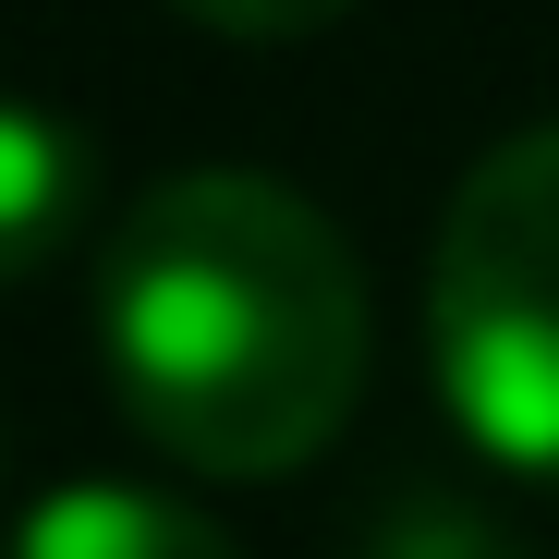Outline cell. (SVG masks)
Returning <instances> with one entry per match:
<instances>
[{"label": "cell", "instance_id": "cell-1", "mask_svg": "<svg viewBox=\"0 0 559 559\" xmlns=\"http://www.w3.org/2000/svg\"><path fill=\"white\" fill-rule=\"evenodd\" d=\"M110 390L182 475L267 487L353 426L365 267L317 195L267 170H170L98 255Z\"/></svg>", "mask_w": 559, "mask_h": 559}, {"label": "cell", "instance_id": "cell-6", "mask_svg": "<svg viewBox=\"0 0 559 559\" xmlns=\"http://www.w3.org/2000/svg\"><path fill=\"white\" fill-rule=\"evenodd\" d=\"M170 13L231 37V49H280V37H317L329 13H353V0H170Z\"/></svg>", "mask_w": 559, "mask_h": 559}, {"label": "cell", "instance_id": "cell-2", "mask_svg": "<svg viewBox=\"0 0 559 559\" xmlns=\"http://www.w3.org/2000/svg\"><path fill=\"white\" fill-rule=\"evenodd\" d=\"M426 365L487 462L559 487V122L462 170L426 255Z\"/></svg>", "mask_w": 559, "mask_h": 559}, {"label": "cell", "instance_id": "cell-5", "mask_svg": "<svg viewBox=\"0 0 559 559\" xmlns=\"http://www.w3.org/2000/svg\"><path fill=\"white\" fill-rule=\"evenodd\" d=\"M365 559H535V547H511L475 499H402L390 523H378V547Z\"/></svg>", "mask_w": 559, "mask_h": 559}, {"label": "cell", "instance_id": "cell-4", "mask_svg": "<svg viewBox=\"0 0 559 559\" xmlns=\"http://www.w3.org/2000/svg\"><path fill=\"white\" fill-rule=\"evenodd\" d=\"M85 195H98V170H85V134H73L61 110L0 98V280L49 267V255L85 231Z\"/></svg>", "mask_w": 559, "mask_h": 559}, {"label": "cell", "instance_id": "cell-3", "mask_svg": "<svg viewBox=\"0 0 559 559\" xmlns=\"http://www.w3.org/2000/svg\"><path fill=\"white\" fill-rule=\"evenodd\" d=\"M0 559H243L195 499H158V487H122V475H85V487H49Z\"/></svg>", "mask_w": 559, "mask_h": 559}]
</instances>
